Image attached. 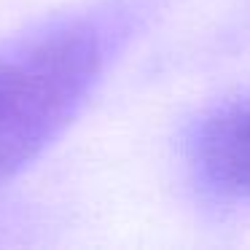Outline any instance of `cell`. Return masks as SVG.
I'll return each instance as SVG.
<instances>
[{"instance_id": "obj_1", "label": "cell", "mask_w": 250, "mask_h": 250, "mask_svg": "<svg viewBox=\"0 0 250 250\" xmlns=\"http://www.w3.org/2000/svg\"><path fill=\"white\" fill-rule=\"evenodd\" d=\"M103 67L89 24H60L0 51V183L65 132Z\"/></svg>"}, {"instance_id": "obj_2", "label": "cell", "mask_w": 250, "mask_h": 250, "mask_svg": "<svg viewBox=\"0 0 250 250\" xmlns=\"http://www.w3.org/2000/svg\"><path fill=\"white\" fill-rule=\"evenodd\" d=\"M188 162L207 194L250 202V97L226 100L196 121Z\"/></svg>"}]
</instances>
